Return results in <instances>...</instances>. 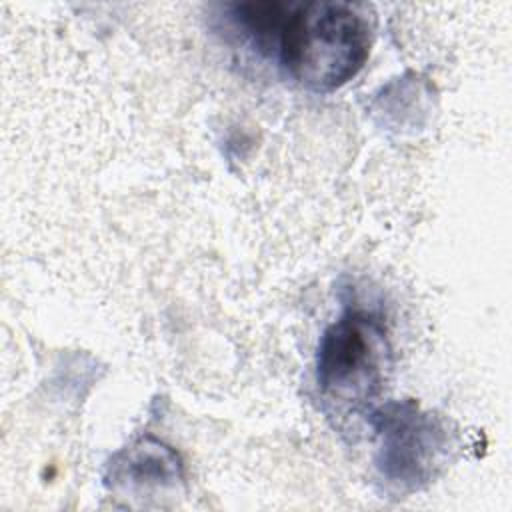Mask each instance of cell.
<instances>
[{
	"mask_svg": "<svg viewBox=\"0 0 512 512\" xmlns=\"http://www.w3.org/2000/svg\"><path fill=\"white\" fill-rule=\"evenodd\" d=\"M372 22L366 6L350 2H290L278 38L282 68L314 92H332L368 60Z\"/></svg>",
	"mask_w": 512,
	"mask_h": 512,
	"instance_id": "1",
	"label": "cell"
},
{
	"mask_svg": "<svg viewBox=\"0 0 512 512\" xmlns=\"http://www.w3.org/2000/svg\"><path fill=\"white\" fill-rule=\"evenodd\" d=\"M388 356L384 322L368 310H346L320 338L316 382L322 398L338 412L370 406L384 386Z\"/></svg>",
	"mask_w": 512,
	"mask_h": 512,
	"instance_id": "2",
	"label": "cell"
},
{
	"mask_svg": "<svg viewBox=\"0 0 512 512\" xmlns=\"http://www.w3.org/2000/svg\"><path fill=\"white\" fill-rule=\"evenodd\" d=\"M370 416L380 440L376 452L380 476L400 492H412L428 484L450 448L444 422L430 412H422L412 400L388 402Z\"/></svg>",
	"mask_w": 512,
	"mask_h": 512,
	"instance_id": "3",
	"label": "cell"
},
{
	"mask_svg": "<svg viewBox=\"0 0 512 512\" xmlns=\"http://www.w3.org/2000/svg\"><path fill=\"white\" fill-rule=\"evenodd\" d=\"M108 480L114 488L142 496L176 486L182 480V466L172 448L154 438H140L114 456Z\"/></svg>",
	"mask_w": 512,
	"mask_h": 512,
	"instance_id": "4",
	"label": "cell"
}]
</instances>
